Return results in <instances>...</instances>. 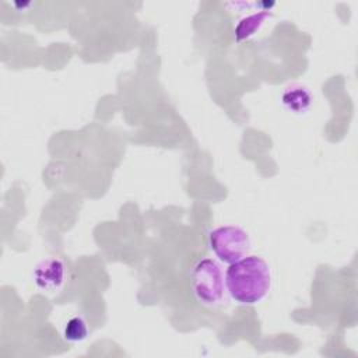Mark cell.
<instances>
[{
	"instance_id": "1",
	"label": "cell",
	"mask_w": 358,
	"mask_h": 358,
	"mask_svg": "<svg viewBox=\"0 0 358 358\" xmlns=\"http://www.w3.org/2000/svg\"><path fill=\"white\" fill-rule=\"evenodd\" d=\"M271 282L270 266L257 256H246L229 264L225 273V288L241 305L260 303L268 295Z\"/></svg>"
},
{
	"instance_id": "2",
	"label": "cell",
	"mask_w": 358,
	"mask_h": 358,
	"mask_svg": "<svg viewBox=\"0 0 358 358\" xmlns=\"http://www.w3.org/2000/svg\"><path fill=\"white\" fill-rule=\"evenodd\" d=\"M190 287L201 305L214 306L220 303L225 291V278L220 264L213 259L199 260L190 273Z\"/></svg>"
},
{
	"instance_id": "3",
	"label": "cell",
	"mask_w": 358,
	"mask_h": 358,
	"mask_svg": "<svg viewBox=\"0 0 358 358\" xmlns=\"http://www.w3.org/2000/svg\"><path fill=\"white\" fill-rule=\"evenodd\" d=\"M208 246L220 262L232 264L249 255L252 242L243 228L222 225L208 234Z\"/></svg>"
},
{
	"instance_id": "4",
	"label": "cell",
	"mask_w": 358,
	"mask_h": 358,
	"mask_svg": "<svg viewBox=\"0 0 358 358\" xmlns=\"http://www.w3.org/2000/svg\"><path fill=\"white\" fill-rule=\"evenodd\" d=\"M66 277L64 264L56 257H49L42 260L34 270V281L38 288L43 291L59 289Z\"/></svg>"
},
{
	"instance_id": "5",
	"label": "cell",
	"mask_w": 358,
	"mask_h": 358,
	"mask_svg": "<svg viewBox=\"0 0 358 358\" xmlns=\"http://www.w3.org/2000/svg\"><path fill=\"white\" fill-rule=\"evenodd\" d=\"M281 99L284 106L294 113H303L312 105V94L302 85H292L285 88Z\"/></svg>"
},
{
	"instance_id": "6",
	"label": "cell",
	"mask_w": 358,
	"mask_h": 358,
	"mask_svg": "<svg viewBox=\"0 0 358 358\" xmlns=\"http://www.w3.org/2000/svg\"><path fill=\"white\" fill-rule=\"evenodd\" d=\"M63 336L70 343H81L88 336V326L87 322L81 316H74L70 320H67Z\"/></svg>"
},
{
	"instance_id": "7",
	"label": "cell",
	"mask_w": 358,
	"mask_h": 358,
	"mask_svg": "<svg viewBox=\"0 0 358 358\" xmlns=\"http://www.w3.org/2000/svg\"><path fill=\"white\" fill-rule=\"evenodd\" d=\"M266 17H267V13H259V14H252V15L243 18V20L238 24V27H236V29H235V36H236V39H238V41H242V39H245V38L252 36V35L262 27V24H263V21H264Z\"/></svg>"
}]
</instances>
